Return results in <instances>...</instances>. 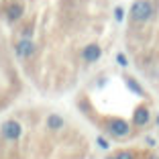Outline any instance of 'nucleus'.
Returning <instances> with one entry per match:
<instances>
[{
    "label": "nucleus",
    "instance_id": "f03ea898",
    "mask_svg": "<svg viewBox=\"0 0 159 159\" xmlns=\"http://www.w3.org/2000/svg\"><path fill=\"white\" fill-rule=\"evenodd\" d=\"M0 133H2V137H4L6 141H16L20 139V135H23V126H20L19 120H6L4 125H2V129H0Z\"/></svg>",
    "mask_w": 159,
    "mask_h": 159
},
{
    "label": "nucleus",
    "instance_id": "ddd939ff",
    "mask_svg": "<svg viewBox=\"0 0 159 159\" xmlns=\"http://www.w3.org/2000/svg\"><path fill=\"white\" fill-rule=\"evenodd\" d=\"M98 145L102 147V149H108V147H110V145H108V141L102 139V137H98Z\"/></svg>",
    "mask_w": 159,
    "mask_h": 159
},
{
    "label": "nucleus",
    "instance_id": "f8f14e48",
    "mask_svg": "<svg viewBox=\"0 0 159 159\" xmlns=\"http://www.w3.org/2000/svg\"><path fill=\"white\" fill-rule=\"evenodd\" d=\"M114 16H116V20H122V19H125V10H122L120 6H118V8L114 10Z\"/></svg>",
    "mask_w": 159,
    "mask_h": 159
},
{
    "label": "nucleus",
    "instance_id": "0eeeda50",
    "mask_svg": "<svg viewBox=\"0 0 159 159\" xmlns=\"http://www.w3.org/2000/svg\"><path fill=\"white\" fill-rule=\"evenodd\" d=\"M25 14V6L20 2H10L8 8H6V19L8 20H19Z\"/></svg>",
    "mask_w": 159,
    "mask_h": 159
},
{
    "label": "nucleus",
    "instance_id": "9b49d317",
    "mask_svg": "<svg viewBox=\"0 0 159 159\" xmlns=\"http://www.w3.org/2000/svg\"><path fill=\"white\" fill-rule=\"evenodd\" d=\"M114 159H133V155L129 153V151H120V153H118Z\"/></svg>",
    "mask_w": 159,
    "mask_h": 159
},
{
    "label": "nucleus",
    "instance_id": "4468645a",
    "mask_svg": "<svg viewBox=\"0 0 159 159\" xmlns=\"http://www.w3.org/2000/svg\"><path fill=\"white\" fill-rule=\"evenodd\" d=\"M147 145H149V147H153V145H155V141L151 139V137H147Z\"/></svg>",
    "mask_w": 159,
    "mask_h": 159
},
{
    "label": "nucleus",
    "instance_id": "20e7f679",
    "mask_svg": "<svg viewBox=\"0 0 159 159\" xmlns=\"http://www.w3.org/2000/svg\"><path fill=\"white\" fill-rule=\"evenodd\" d=\"M100 57H102V47L96 45V43H90V45H86L82 49V59L86 63H96Z\"/></svg>",
    "mask_w": 159,
    "mask_h": 159
},
{
    "label": "nucleus",
    "instance_id": "7ed1b4c3",
    "mask_svg": "<svg viewBox=\"0 0 159 159\" xmlns=\"http://www.w3.org/2000/svg\"><path fill=\"white\" fill-rule=\"evenodd\" d=\"M14 51L20 59H29V57L35 55V43L31 39H20L16 45H14Z\"/></svg>",
    "mask_w": 159,
    "mask_h": 159
},
{
    "label": "nucleus",
    "instance_id": "6e6552de",
    "mask_svg": "<svg viewBox=\"0 0 159 159\" xmlns=\"http://www.w3.org/2000/svg\"><path fill=\"white\" fill-rule=\"evenodd\" d=\"M45 126L49 129V131H61V129L66 126V120H63V118H61L59 114H55V112H53V114H49V116H47Z\"/></svg>",
    "mask_w": 159,
    "mask_h": 159
},
{
    "label": "nucleus",
    "instance_id": "2eb2a0df",
    "mask_svg": "<svg viewBox=\"0 0 159 159\" xmlns=\"http://www.w3.org/2000/svg\"><path fill=\"white\" fill-rule=\"evenodd\" d=\"M106 159H114V157H106Z\"/></svg>",
    "mask_w": 159,
    "mask_h": 159
},
{
    "label": "nucleus",
    "instance_id": "f257e3e1",
    "mask_svg": "<svg viewBox=\"0 0 159 159\" xmlns=\"http://www.w3.org/2000/svg\"><path fill=\"white\" fill-rule=\"evenodd\" d=\"M153 14H155V6H153L151 0H135L131 10H129V19H131L133 23L145 25L153 19Z\"/></svg>",
    "mask_w": 159,
    "mask_h": 159
},
{
    "label": "nucleus",
    "instance_id": "dca6fc26",
    "mask_svg": "<svg viewBox=\"0 0 159 159\" xmlns=\"http://www.w3.org/2000/svg\"><path fill=\"white\" fill-rule=\"evenodd\" d=\"M151 159H157V157H151Z\"/></svg>",
    "mask_w": 159,
    "mask_h": 159
},
{
    "label": "nucleus",
    "instance_id": "39448f33",
    "mask_svg": "<svg viewBox=\"0 0 159 159\" xmlns=\"http://www.w3.org/2000/svg\"><path fill=\"white\" fill-rule=\"evenodd\" d=\"M108 131L114 137H126L129 135V122L122 120V118H112L110 125H108Z\"/></svg>",
    "mask_w": 159,
    "mask_h": 159
},
{
    "label": "nucleus",
    "instance_id": "1a4fd4ad",
    "mask_svg": "<svg viewBox=\"0 0 159 159\" xmlns=\"http://www.w3.org/2000/svg\"><path fill=\"white\" fill-rule=\"evenodd\" d=\"M126 80V86H129V88L133 90V92L137 94V96H145V92H143V88H141L139 84H137V80L135 78H125Z\"/></svg>",
    "mask_w": 159,
    "mask_h": 159
},
{
    "label": "nucleus",
    "instance_id": "423d86ee",
    "mask_svg": "<svg viewBox=\"0 0 159 159\" xmlns=\"http://www.w3.org/2000/svg\"><path fill=\"white\" fill-rule=\"evenodd\" d=\"M149 120H151V112H149L147 106H139L135 110V114H133V122H135L137 126H145Z\"/></svg>",
    "mask_w": 159,
    "mask_h": 159
},
{
    "label": "nucleus",
    "instance_id": "9d476101",
    "mask_svg": "<svg viewBox=\"0 0 159 159\" xmlns=\"http://www.w3.org/2000/svg\"><path fill=\"white\" fill-rule=\"evenodd\" d=\"M116 61H118V66H122V67H126V66H129V61H126L125 53H118V55H116Z\"/></svg>",
    "mask_w": 159,
    "mask_h": 159
}]
</instances>
